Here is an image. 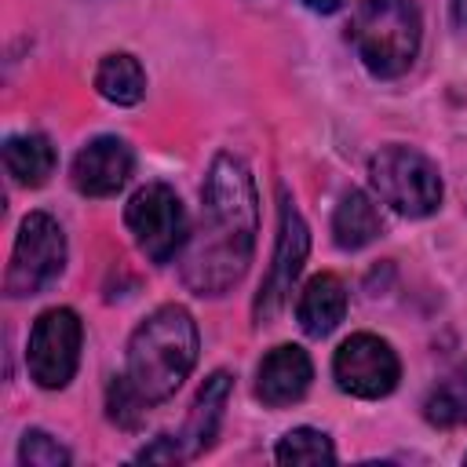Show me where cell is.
<instances>
[{"mask_svg": "<svg viewBox=\"0 0 467 467\" xmlns=\"http://www.w3.org/2000/svg\"><path fill=\"white\" fill-rule=\"evenodd\" d=\"M259 234V197L252 171L234 153H215L201 186V226L190 234L179 274L197 296L230 292L255 252Z\"/></svg>", "mask_w": 467, "mask_h": 467, "instance_id": "1", "label": "cell"}, {"mask_svg": "<svg viewBox=\"0 0 467 467\" xmlns=\"http://www.w3.org/2000/svg\"><path fill=\"white\" fill-rule=\"evenodd\" d=\"M197 350H201V336L193 314L179 303H164L150 317H142V325L131 332L124 376L150 405L168 401L193 372Z\"/></svg>", "mask_w": 467, "mask_h": 467, "instance_id": "2", "label": "cell"}, {"mask_svg": "<svg viewBox=\"0 0 467 467\" xmlns=\"http://www.w3.org/2000/svg\"><path fill=\"white\" fill-rule=\"evenodd\" d=\"M347 40L372 77H401L423 40V18L416 0H358Z\"/></svg>", "mask_w": 467, "mask_h": 467, "instance_id": "3", "label": "cell"}, {"mask_svg": "<svg viewBox=\"0 0 467 467\" xmlns=\"http://www.w3.org/2000/svg\"><path fill=\"white\" fill-rule=\"evenodd\" d=\"M368 182L376 197L405 219H427L441 204V175L412 146H383L368 161Z\"/></svg>", "mask_w": 467, "mask_h": 467, "instance_id": "4", "label": "cell"}, {"mask_svg": "<svg viewBox=\"0 0 467 467\" xmlns=\"http://www.w3.org/2000/svg\"><path fill=\"white\" fill-rule=\"evenodd\" d=\"M124 223L131 230L135 248L150 259V263H171L186 241H190V223H186V208L179 201V193L168 182H146L131 193V201L124 204Z\"/></svg>", "mask_w": 467, "mask_h": 467, "instance_id": "5", "label": "cell"}, {"mask_svg": "<svg viewBox=\"0 0 467 467\" xmlns=\"http://www.w3.org/2000/svg\"><path fill=\"white\" fill-rule=\"evenodd\" d=\"M62 270H66V234H62L58 219L47 212H29L18 226L15 248H11L4 292L11 299L36 296L51 281H58Z\"/></svg>", "mask_w": 467, "mask_h": 467, "instance_id": "6", "label": "cell"}, {"mask_svg": "<svg viewBox=\"0 0 467 467\" xmlns=\"http://www.w3.org/2000/svg\"><path fill=\"white\" fill-rule=\"evenodd\" d=\"M80 339H84V325H80L77 310H69V306L44 310L33 321L29 343H26L29 379L44 390H62L80 365Z\"/></svg>", "mask_w": 467, "mask_h": 467, "instance_id": "7", "label": "cell"}, {"mask_svg": "<svg viewBox=\"0 0 467 467\" xmlns=\"http://www.w3.org/2000/svg\"><path fill=\"white\" fill-rule=\"evenodd\" d=\"M306 252H310V230L299 215V208L288 201V193H281V219H277V244H274V259H270V270L255 292V303H252V317L255 325H270L288 296H292V285L306 263Z\"/></svg>", "mask_w": 467, "mask_h": 467, "instance_id": "8", "label": "cell"}, {"mask_svg": "<svg viewBox=\"0 0 467 467\" xmlns=\"http://www.w3.org/2000/svg\"><path fill=\"white\" fill-rule=\"evenodd\" d=\"M332 376L343 394L376 401L398 387L401 361L387 339H379L372 332H354L350 339L339 343V350L332 358Z\"/></svg>", "mask_w": 467, "mask_h": 467, "instance_id": "9", "label": "cell"}, {"mask_svg": "<svg viewBox=\"0 0 467 467\" xmlns=\"http://www.w3.org/2000/svg\"><path fill=\"white\" fill-rule=\"evenodd\" d=\"M131 168H135L131 146L117 135H99V139L80 146V153L73 157L69 175H73V186L84 197H113L128 186Z\"/></svg>", "mask_w": 467, "mask_h": 467, "instance_id": "10", "label": "cell"}, {"mask_svg": "<svg viewBox=\"0 0 467 467\" xmlns=\"http://www.w3.org/2000/svg\"><path fill=\"white\" fill-rule=\"evenodd\" d=\"M314 379V365H310V354L296 343H281L274 347L263 361H259V372H255V398L270 409H285L292 401H299L306 394Z\"/></svg>", "mask_w": 467, "mask_h": 467, "instance_id": "11", "label": "cell"}, {"mask_svg": "<svg viewBox=\"0 0 467 467\" xmlns=\"http://www.w3.org/2000/svg\"><path fill=\"white\" fill-rule=\"evenodd\" d=\"M230 390H234V376L230 372H212L197 394H193V405L186 412V427L179 434L182 449H186V460L201 456L204 449H212L215 434H219V423H223V412H226V401H230Z\"/></svg>", "mask_w": 467, "mask_h": 467, "instance_id": "12", "label": "cell"}, {"mask_svg": "<svg viewBox=\"0 0 467 467\" xmlns=\"http://www.w3.org/2000/svg\"><path fill=\"white\" fill-rule=\"evenodd\" d=\"M347 314V285L336 274H317L303 285L299 303H296V321L306 336L321 339L328 336Z\"/></svg>", "mask_w": 467, "mask_h": 467, "instance_id": "13", "label": "cell"}, {"mask_svg": "<svg viewBox=\"0 0 467 467\" xmlns=\"http://www.w3.org/2000/svg\"><path fill=\"white\" fill-rule=\"evenodd\" d=\"M55 164H58V153L47 135L22 131L4 139V168L18 186H29V190L44 186L55 175Z\"/></svg>", "mask_w": 467, "mask_h": 467, "instance_id": "14", "label": "cell"}, {"mask_svg": "<svg viewBox=\"0 0 467 467\" xmlns=\"http://www.w3.org/2000/svg\"><path fill=\"white\" fill-rule=\"evenodd\" d=\"M379 234H383V219H379V208L372 204V197L361 190H347L332 212V241L343 252H358V248L372 244Z\"/></svg>", "mask_w": 467, "mask_h": 467, "instance_id": "15", "label": "cell"}, {"mask_svg": "<svg viewBox=\"0 0 467 467\" xmlns=\"http://www.w3.org/2000/svg\"><path fill=\"white\" fill-rule=\"evenodd\" d=\"M95 91L113 106H135L146 95V69L135 55L113 51L95 66Z\"/></svg>", "mask_w": 467, "mask_h": 467, "instance_id": "16", "label": "cell"}, {"mask_svg": "<svg viewBox=\"0 0 467 467\" xmlns=\"http://www.w3.org/2000/svg\"><path fill=\"white\" fill-rule=\"evenodd\" d=\"M423 416L434 427H467V361L427 394Z\"/></svg>", "mask_w": 467, "mask_h": 467, "instance_id": "17", "label": "cell"}, {"mask_svg": "<svg viewBox=\"0 0 467 467\" xmlns=\"http://www.w3.org/2000/svg\"><path fill=\"white\" fill-rule=\"evenodd\" d=\"M277 463H292V467H314V463H336V445L325 431L317 427H292L288 434H281L277 449H274Z\"/></svg>", "mask_w": 467, "mask_h": 467, "instance_id": "18", "label": "cell"}, {"mask_svg": "<svg viewBox=\"0 0 467 467\" xmlns=\"http://www.w3.org/2000/svg\"><path fill=\"white\" fill-rule=\"evenodd\" d=\"M106 409H109V420H113L117 427L135 431V427L146 420L150 401L131 387L128 376H113V383H109V390H106Z\"/></svg>", "mask_w": 467, "mask_h": 467, "instance_id": "19", "label": "cell"}, {"mask_svg": "<svg viewBox=\"0 0 467 467\" xmlns=\"http://www.w3.org/2000/svg\"><path fill=\"white\" fill-rule=\"evenodd\" d=\"M18 460L26 463V467H66L73 456H69V449L58 441V438H51L47 431H26L22 434V445H18Z\"/></svg>", "mask_w": 467, "mask_h": 467, "instance_id": "20", "label": "cell"}, {"mask_svg": "<svg viewBox=\"0 0 467 467\" xmlns=\"http://www.w3.org/2000/svg\"><path fill=\"white\" fill-rule=\"evenodd\" d=\"M179 460H186V449H182V441L171 438V434L153 438V441L139 452V463H179Z\"/></svg>", "mask_w": 467, "mask_h": 467, "instance_id": "21", "label": "cell"}, {"mask_svg": "<svg viewBox=\"0 0 467 467\" xmlns=\"http://www.w3.org/2000/svg\"><path fill=\"white\" fill-rule=\"evenodd\" d=\"M303 7H310V11H317V15H332V11H339L347 0H299Z\"/></svg>", "mask_w": 467, "mask_h": 467, "instance_id": "22", "label": "cell"}, {"mask_svg": "<svg viewBox=\"0 0 467 467\" xmlns=\"http://www.w3.org/2000/svg\"><path fill=\"white\" fill-rule=\"evenodd\" d=\"M452 22L467 26V0H452Z\"/></svg>", "mask_w": 467, "mask_h": 467, "instance_id": "23", "label": "cell"}, {"mask_svg": "<svg viewBox=\"0 0 467 467\" xmlns=\"http://www.w3.org/2000/svg\"><path fill=\"white\" fill-rule=\"evenodd\" d=\"M463 460H467V456H463Z\"/></svg>", "mask_w": 467, "mask_h": 467, "instance_id": "24", "label": "cell"}]
</instances>
